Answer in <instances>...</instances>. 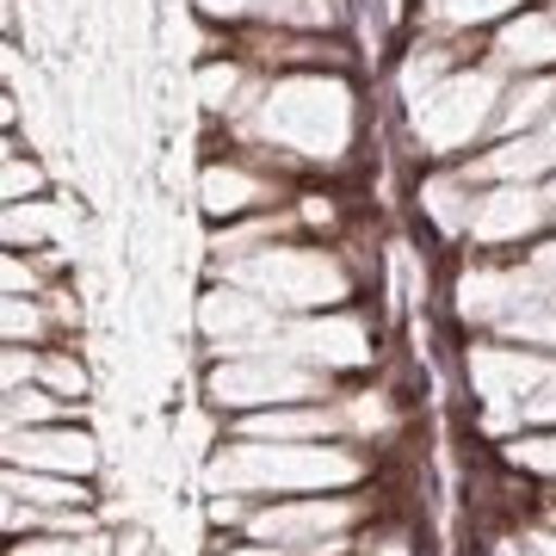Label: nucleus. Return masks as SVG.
Segmentation results:
<instances>
[{
    "label": "nucleus",
    "mask_w": 556,
    "mask_h": 556,
    "mask_svg": "<svg viewBox=\"0 0 556 556\" xmlns=\"http://www.w3.org/2000/svg\"><path fill=\"white\" fill-rule=\"evenodd\" d=\"M371 477V457L353 439H229L211 457V495H248V501H278V495H340Z\"/></svg>",
    "instance_id": "nucleus-1"
},
{
    "label": "nucleus",
    "mask_w": 556,
    "mask_h": 556,
    "mask_svg": "<svg viewBox=\"0 0 556 556\" xmlns=\"http://www.w3.org/2000/svg\"><path fill=\"white\" fill-rule=\"evenodd\" d=\"M248 137L266 149H285L298 161H346L358 130V105L353 87L334 75H285L248 112Z\"/></svg>",
    "instance_id": "nucleus-2"
},
{
    "label": "nucleus",
    "mask_w": 556,
    "mask_h": 556,
    "mask_svg": "<svg viewBox=\"0 0 556 556\" xmlns=\"http://www.w3.org/2000/svg\"><path fill=\"white\" fill-rule=\"evenodd\" d=\"M229 285H248L254 298H266L278 316H316V309H340L353 298V273L340 266L328 248H260V254L223 260Z\"/></svg>",
    "instance_id": "nucleus-3"
},
{
    "label": "nucleus",
    "mask_w": 556,
    "mask_h": 556,
    "mask_svg": "<svg viewBox=\"0 0 556 556\" xmlns=\"http://www.w3.org/2000/svg\"><path fill=\"white\" fill-rule=\"evenodd\" d=\"M371 519V495L340 489V495H278L254 501V514L241 526V538H254L278 556H303V551H353L358 526Z\"/></svg>",
    "instance_id": "nucleus-4"
},
{
    "label": "nucleus",
    "mask_w": 556,
    "mask_h": 556,
    "mask_svg": "<svg viewBox=\"0 0 556 556\" xmlns=\"http://www.w3.org/2000/svg\"><path fill=\"white\" fill-rule=\"evenodd\" d=\"M328 378L334 371H316L291 353H241L211 365L204 396H211V408L260 415V408H285V402H328Z\"/></svg>",
    "instance_id": "nucleus-5"
},
{
    "label": "nucleus",
    "mask_w": 556,
    "mask_h": 556,
    "mask_svg": "<svg viewBox=\"0 0 556 556\" xmlns=\"http://www.w3.org/2000/svg\"><path fill=\"white\" fill-rule=\"evenodd\" d=\"M501 112V80L495 68H464V75H445L439 87H427L420 100H408V124H415V142L427 155H457L470 149V137H482Z\"/></svg>",
    "instance_id": "nucleus-6"
},
{
    "label": "nucleus",
    "mask_w": 556,
    "mask_h": 556,
    "mask_svg": "<svg viewBox=\"0 0 556 556\" xmlns=\"http://www.w3.org/2000/svg\"><path fill=\"white\" fill-rule=\"evenodd\" d=\"M464 371H470V396L489 408V427H514L519 402L556 371V353H538L519 340H489V346L464 353Z\"/></svg>",
    "instance_id": "nucleus-7"
},
{
    "label": "nucleus",
    "mask_w": 556,
    "mask_h": 556,
    "mask_svg": "<svg viewBox=\"0 0 556 556\" xmlns=\"http://www.w3.org/2000/svg\"><path fill=\"white\" fill-rule=\"evenodd\" d=\"M266 353H291L316 371H358L378 358L371 321H358L353 309H316V316H285Z\"/></svg>",
    "instance_id": "nucleus-8"
},
{
    "label": "nucleus",
    "mask_w": 556,
    "mask_h": 556,
    "mask_svg": "<svg viewBox=\"0 0 556 556\" xmlns=\"http://www.w3.org/2000/svg\"><path fill=\"white\" fill-rule=\"evenodd\" d=\"M7 464L13 470H50V477H87L100 470V445L75 420H50V427H7Z\"/></svg>",
    "instance_id": "nucleus-9"
},
{
    "label": "nucleus",
    "mask_w": 556,
    "mask_h": 556,
    "mask_svg": "<svg viewBox=\"0 0 556 556\" xmlns=\"http://www.w3.org/2000/svg\"><path fill=\"white\" fill-rule=\"evenodd\" d=\"M544 217H551V199H544V192H532V186H495V192H477L470 241H477V248H507V241L538 236Z\"/></svg>",
    "instance_id": "nucleus-10"
},
{
    "label": "nucleus",
    "mask_w": 556,
    "mask_h": 556,
    "mask_svg": "<svg viewBox=\"0 0 556 556\" xmlns=\"http://www.w3.org/2000/svg\"><path fill=\"white\" fill-rule=\"evenodd\" d=\"M551 62H556V13H519V20L501 25L495 68H514V75H544Z\"/></svg>",
    "instance_id": "nucleus-11"
},
{
    "label": "nucleus",
    "mask_w": 556,
    "mask_h": 556,
    "mask_svg": "<svg viewBox=\"0 0 556 556\" xmlns=\"http://www.w3.org/2000/svg\"><path fill=\"white\" fill-rule=\"evenodd\" d=\"M544 167H556V149L538 130H519V137H507L501 149H489V155L470 167L464 179H495V186H532Z\"/></svg>",
    "instance_id": "nucleus-12"
},
{
    "label": "nucleus",
    "mask_w": 556,
    "mask_h": 556,
    "mask_svg": "<svg viewBox=\"0 0 556 556\" xmlns=\"http://www.w3.org/2000/svg\"><path fill=\"white\" fill-rule=\"evenodd\" d=\"M199 199H204V211H211V217H241V211H260V204L278 199V192H273V179H266V174L223 161V167H204Z\"/></svg>",
    "instance_id": "nucleus-13"
},
{
    "label": "nucleus",
    "mask_w": 556,
    "mask_h": 556,
    "mask_svg": "<svg viewBox=\"0 0 556 556\" xmlns=\"http://www.w3.org/2000/svg\"><path fill=\"white\" fill-rule=\"evenodd\" d=\"M7 495L31 501V507H93V482L87 477H50V470H13V464H7Z\"/></svg>",
    "instance_id": "nucleus-14"
},
{
    "label": "nucleus",
    "mask_w": 556,
    "mask_h": 556,
    "mask_svg": "<svg viewBox=\"0 0 556 556\" xmlns=\"http://www.w3.org/2000/svg\"><path fill=\"white\" fill-rule=\"evenodd\" d=\"M556 112V80H544V75H519L507 93H501V112H495V124L507 130V137H519V130H538V124Z\"/></svg>",
    "instance_id": "nucleus-15"
},
{
    "label": "nucleus",
    "mask_w": 556,
    "mask_h": 556,
    "mask_svg": "<svg viewBox=\"0 0 556 556\" xmlns=\"http://www.w3.org/2000/svg\"><path fill=\"white\" fill-rule=\"evenodd\" d=\"M420 211L433 217L439 236H470V217H477V192H470V179H452L439 174L420 186Z\"/></svg>",
    "instance_id": "nucleus-16"
},
{
    "label": "nucleus",
    "mask_w": 556,
    "mask_h": 556,
    "mask_svg": "<svg viewBox=\"0 0 556 556\" xmlns=\"http://www.w3.org/2000/svg\"><path fill=\"white\" fill-rule=\"evenodd\" d=\"M501 457H507L514 470H526V477L556 482V427H526V433H514L501 445Z\"/></svg>",
    "instance_id": "nucleus-17"
},
{
    "label": "nucleus",
    "mask_w": 556,
    "mask_h": 556,
    "mask_svg": "<svg viewBox=\"0 0 556 556\" xmlns=\"http://www.w3.org/2000/svg\"><path fill=\"white\" fill-rule=\"evenodd\" d=\"M75 408L62 396H50L43 383H25V390H7V427H50V420H68Z\"/></svg>",
    "instance_id": "nucleus-18"
},
{
    "label": "nucleus",
    "mask_w": 556,
    "mask_h": 556,
    "mask_svg": "<svg viewBox=\"0 0 556 556\" xmlns=\"http://www.w3.org/2000/svg\"><path fill=\"white\" fill-rule=\"evenodd\" d=\"M260 20L321 31V25H340V20H346V0H266V7H260Z\"/></svg>",
    "instance_id": "nucleus-19"
},
{
    "label": "nucleus",
    "mask_w": 556,
    "mask_h": 556,
    "mask_svg": "<svg viewBox=\"0 0 556 556\" xmlns=\"http://www.w3.org/2000/svg\"><path fill=\"white\" fill-rule=\"evenodd\" d=\"M105 544H112L105 532H31L7 556H105Z\"/></svg>",
    "instance_id": "nucleus-20"
},
{
    "label": "nucleus",
    "mask_w": 556,
    "mask_h": 556,
    "mask_svg": "<svg viewBox=\"0 0 556 556\" xmlns=\"http://www.w3.org/2000/svg\"><path fill=\"white\" fill-rule=\"evenodd\" d=\"M514 0H427V20L433 25H489V20H507Z\"/></svg>",
    "instance_id": "nucleus-21"
},
{
    "label": "nucleus",
    "mask_w": 556,
    "mask_h": 556,
    "mask_svg": "<svg viewBox=\"0 0 556 556\" xmlns=\"http://www.w3.org/2000/svg\"><path fill=\"white\" fill-rule=\"evenodd\" d=\"M50 229H56V211L43 199H20V204H7V241L13 248H38V241H50Z\"/></svg>",
    "instance_id": "nucleus-22"
},
{
    "label": "nucleus",
    "mask_w": 556,
    "mask_h": 556,
    "mask_svg": "<svg viewBox=\"0 0 556 556\" xmlns=\"http://www.w3.org/2000/svg\"><path fill=\"white\" fill-rule=\"evenodd\" d=\"M38 383L50 390V396H62L68 408H80V396H87V371H80V358H75V353H43Z\"/></svg>",
    "instance_id": "nucleus-23"
},
{
    "label": "nucleus",
    "mask_w": 556,
    "mask_h": 556,
    "mask_svg": "<svg viewBox=\"0 0 556 556\" xmlns=\"http://www.w3.org/2000/svg\"><path fill=\"white\" fill-rule=\"evenodd\" d=\"M236 93H241V68H236V62H223V68H217V62H211V68H199V105H204V112H236Z\"/></svg>",
    "instance_id": "nucleus-24"
},
{
    "label": "nucleus",
    "mask_w": 556,
    "mask_h": 556,
    "mask_svg": "<svg viewBox=\"0 0 556 556\" xmlns=\"http://www.w3.org/2000/svg\"><path fill=\"white\" fill-rule=\"evenodd\" d=\"M0 321H7V346H38V334H43V303H38V298H7Z\"/></svg>",
    "instance_id": "nucleus-25"
},
{
    "label": "nucleus",
    "mask_w": 556,
    "mask_h": 556,
    "mask_svg": "<svg viewBox=\"0 0 556 556\" xmlns=\"http://www.w3.org/2000/svg\"><path fill=\"white\" fill-rule=\"evenodd\" d=\"M514 427L526 433V427H556V371L544 383H538L532 396L519 402V415H514Z\"/></svg>",
    "instance_id": "nucleus-26"
},
{
    "label": "nucleus",
    "mask_w": 556,
    "mask_h": 556,
    "mask_svg": "<svg viewBox=\"0 0 556 556\" xmlns=\"http://www.w3.org/2000/svg\"><path fill=\"white\" fill-rule=\"evenodd\" d=\"M43 192V174H38V161H25L20 149H7V204H20V199H38Z\"/></svg>",
    "instance_id": "nucleus-27"
},
{
    "label": "nucleus",
    "mask_w": 556,
    "mask_h": 556,
    "mask_svg": "<svg viewBox=\"0 0 556 556\" xmlns=\"http://www.w3.org/2000/svg\"><path fill=\"white\" fill-rule=\"evenodd\" d=\"M260 7L266 0H199L204 20H260Z\"/></svg>",
    "instance_id": "nucleus-28"
},
{
    "label": "nucleus",
    "mask_w": 556,
    "mask_h": 556,
    "mask_svg": "<svg viewBox=\"0 0 556 556\" xmlns=\"http://www.w3.org/2000/svg\"><path fill=\"white\" fill-rule=\"evenodd\" d=\"M20 291H38V278H31V266H20V254H7V298H20Z\"/></svg>",
    "instance_id": "nucleus-29"
},
{
    "label": "nucleus",
    "mask_w": 556,
    "mask_h": 556,
    "mask_svg": "<svg viewBox=\"0 0 556 556\" xmlns=\"http://www.w3.org/2000/svg\"><path fill=\"white\" fill-rule=\"evenodd\" d=\"M482 556H538V551L526 544V538H519V544H514V538H495V544H489Z\"/></svg>",
    "instance_id": "nucleus-30"
},
{
    "label": "nucleus",
    "mask_w": 556,
    "mask_h": 556,
    "mask_svg": "<svg viewBox=\"0 0 556 556\" xmlns=\"http://www.w3.org/2000/svg\"><path fill=\"white\" fill-rule=\"evenodd\" d=\"M526 544H532L538 556H556V532H526Z\"/></svg>",
    "instance_id": "nucleus-31"
},
{
    "label": "nucleus",
    "mask_w": 556,
    "mask_h": 556,
    "mask_svg": "<svg viewBox=\"0 0 556 556\" xmlns=\"http://www.w3.org/2000/svg\"><path fill=\"white\" fill-rule=\"evenodd\" d=\"M532 266H538V273H551V278H556V241H551V248H538Z\"/></svg>",
    "instance_id": "nucleus-32"
},
{
    "label": "nucleus",
    "mask_w": 556,
    "mask_h": 556,
    "mask_svg": "<svg viewBox=\"0 0 556 556\" xmlns=\"http://www.w3.org/2000/svg\"><path fill=\"white\" fill-rule=\"evenodd\" d=\"M538 137H544V142H551V149H556V112H551V118H544V124H538Z\"/></svg>",
    "instance_id": "nucleus-33"
},
{
    "label": "nucleus",
    "mask_w": 556,
    "mask_h": 556,
    "mask_svg": "<svg viewBox=\"0 0 556 556\" xmlns=\"http://www.w3.org/2000/svg\"><path fill=\"white\" fill-rule=\"evenodd\" d=\"M544 199H551V204H556V179H551V192H544Z\"/></svg>",
    "instance_id": "nucleus-34"
}]
</instances>
